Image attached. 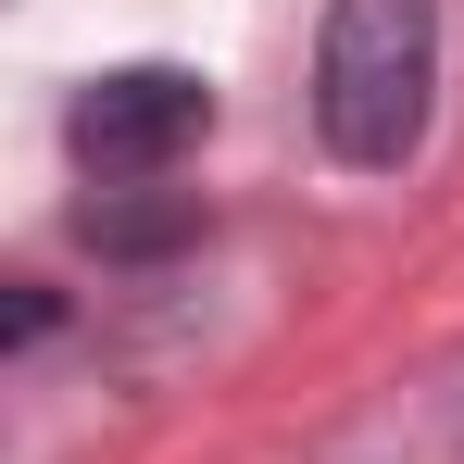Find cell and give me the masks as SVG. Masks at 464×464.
Listing matches in <instances>:
<instances>
[{"mask_svg":"<svg viewBox=\"0 0 464 464\" xmlns=\"http://www.w3.org/2000/svg\"><path fill=\"white\" fill-rule=\"evenodd\" d=\"M427 88H440V0H326L314 126L339 163H401L427 139Z\"/></svg>","mask_w":464,"mask_h":464,"instance_id":"obj_1","label":"cell"},{"mask_svg":"<svg viewBox=\"0 0 464 464\" xmlns=\"http://www.w3.org/2000/svg\"><path fill=\"white\" fill-rule=\"evenodd\" d=\"M214 126V88L188 76V63H113V76L76 88V113H63V139H76L88 176H113V188H139V176H163V163L188 151Z\"/></svg>","mask_w":464,"mask_h":464,"instance_id":"obj_2","label":"cell"},{"mask_svg":"<svg viewBox=\"0 0 464 464\" xmlns=\"http://www.w3.org/2000/svg\"><path fill=\"white\" fill-rule=\"evenodd\" d=\"M151 188V176H139ZM139 188H101L76 214L88 251H113V264H151V251H176V238H201V201H139Z\"/></svg>","mask_w":464,"mask_h":464,"instance_id":"obj_3","label":"cell"}]
</instances>
